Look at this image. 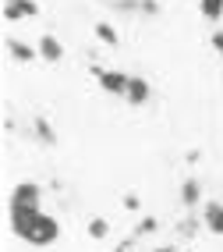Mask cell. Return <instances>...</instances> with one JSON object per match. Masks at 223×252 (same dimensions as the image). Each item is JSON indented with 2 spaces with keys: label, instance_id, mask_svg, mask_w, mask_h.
I'll return each instance as SVG.
<instances>
[{
  "label": "cell",
  "instance_id": "cell-1",
  "mask_svg": "<svg viewBox=\"0 0 223 252\" xmlns=\"http://www.w3.org/2000/svg\"><path fill=\"white\" fill-rule=\"evenodd\" d=\"M11 231L18 234L22 242L46 249L60 238V224L54 213H46L43 206H11Z\"/></svg>",
  "mask_w": 223,
  "mask_h": 252
},
{
  "label": "cell",
  "instance_id": "cell-2",
  "mask_svg": "<svg viewBox=\"0 0 223 252\" xmlns=\"http://www.w3.org/2000/svg\"><path fill=\"white\" fill-rule=\"evenodd\" d=\"M92 75H96V82H99V89L103 93H110V96H128V82H131V75H124V71H113V68H99V64H92Z\"/></svg>",
  "mask_w": 223,
  "mask_h": 252
},
{
  "label": "cell",
  "instance_id": "cell-3",
  "mask_svg": "<svg viewBox=\"0 0 223 252\" xmlns=\"http://www.w3.org/2000/svg\"><path fill=\"white\" fill-rule=\"evenodd\" d=\"M43 203V189L36 181H18L11 189V206H39Z\"/></svg>",
  "mask_w": 223,
  "mask_h": 252
},
{
  "label": "cell",
  "instance_id": "cell-4",
  "mask_svg": "<svg viewBox=\"0 0 223 252\" xmlns=\"http://www.w3.org/2000/svg\"><path fill=\"white\" fill-rule=\"evenodd\" d=\"M28 131H32V139H36L39 146H46V149H54V146H57V128L46 121V114H36V117H32Z\"/></svg>",
  "mask_w": 223,
  "mask_h": 252
},
{
  "label": "cell",
  "instance_id": "cell-5",
  "mask_svg": "<svg viewBox=\"0 0 223 252\" xmlns=\"http://www.w3.org/2000/svg\"><path fill=\"white\" fill-rule=\"evenodd\" d=\"M39 4L36 0H4V22H22V18H36Z\"/></svg>",
  "mask_w": 223,
  "mask_h": 252
},
{
  "label": "cell",
  "instance_id": "cell-6",
  "mask_svg": "<svg viewBox=\"0 0 223 252\" xmlns=\"http://www.w3.org/2000/svg\"><path fill=\"white\" fill-rule=\"evenodd\" d=\"M128 107H145L149 99H152V86L142 78V75H131V82H128Z\"/></svg>",
  "mask_w": 223,
  "mask_h": 252
},
{
  "label": "cell",
  "instance_id": "cell-7",
  "mask_svg": "<svg viewBox=\"0 0 223 252\" xmlns=\"http://www.w3.org/2000/svg\"><path fill=\"white\" fill-rule=\"evenodd\" d=\"M177 199H181L184 210H195V206L202 203V181H198V178H184L181 189H177Z\"/></svg>",
  "mask_w": 223,
  "mask_h": 252
},
{
  "label": "cell",
  "instance_id": "cell-8",
  "mask_svg": "<svg viewBox=\"0 0 223 252\" xmlns=\"http://www.w3.org/2000/svg\"><path fill=\"white\" fill-rule=\"evenodd\" d=\"M202 224H205V231L223 234V203L220 199H209V203L202 206Z\"/></svg>",
  "mask_w": 223,
  "mask_h": 252
},
{
  "label": "cell",
  "instance_id": "cell-9",
  "mask_svg": "<svg viewBox=\"0 0 223 252\" xmlns=\"http://www.w3.org/2000/svg\"><path fill=\"white\" fill-rule=\"evenodd\" d=\"M202 227H205V224H202V217H195L192 210H188V213L181 217V220H177V227H174V231H177V238H184V242H192V238H195V234H198Z\"/></svg>",
  "mask_w": 223,
  "mask_h": 252
},
{
  "label": "cell",
  "instance_id": "cell-10",
  "mask_svg": "<svg viewBox=\"0 0 223 252\" xmlns=\"http://www.w3.org/2000/svg\"><path fill=\"white\" fill-rule=\"evenodd\" d=\"M4 46H7V54L18 61V64H32V61L39 57V50H32V46H28V43H22V39H7Z\"/></svg>",
  "mask_w": 223,
  "mask_h": 252
},
{
  "label": "cell",
  "instance_id": "cell-11",
  "mask_svg": "<svg viewBox=\"0 0 223 252\" xmlns=\"http://www.w3.org/2000/svg\"><path fill=\"white\" fill-rule=\"evenodd\" d=\"M36 50H39V57H43V61H50V64H57V61L64 57V46H60V39H57V36H43Z\"/></svg>",
  "mask_w": 223,
  "mask_h": 252
},
{
  "label": "cell",
  "instance_id": "cell-12",
  "mask_svg": "<svg viewBox=\"0 0 223 252\" xmlns=\"http://www.w3.org/2000/svg\"><path fill=\"white\" fill-rule=\"evenodd\" d=\"M107 7L113 14H128V18H135V14H142V0H107Z\"/></svg>",
  "mask_w": 223,
  "mask_h": 252
},
{
  "label": "cell",
  "instance_id": "cell-13",
  "mask_svg": "<svg viewBox=\"0 0 223 252\" xmlns=\"http://www.w3.org/2000/svg\"><path fill=\"white\" fill-rule=\"evenodd\" d=\"M198 11H202V18L205 22H223V0H198Z\"/></svg>",
  "mask_w": 223,
  "mask_h": 252
},
{
  "label": "cell",
  "instance_id": "cell-14",
  "mask_svg": "<svg viewBox=\"0 0 223 252\" xmlns=\"http://www.w3.org/2000/svg\"><path fill=\"white\" fill-rule=\"evenodd\" d=\"M92 32H96V39H99L103 46H121V36H117V29H113L110 22H99Z\"/></svg>",
  "mask_w": 223,
  "mask_h": 252
},
{
  "label": "cell",
  "instance_id": "cell-15",
  "mask_svg": "<svg viewBox=\"0 0 223 252\" xmlns=\"http://www.w3.org/2000/svg\"><path fill=\"white\" fill-rule=\"evenodd\" d=\"M156 227H160L156 217H142V220L135 224V234H131V238H149V234H156Z\"/></svg>",
  "mask_w": 223,
  "mask_h": 252
},
{
  "label": "cell",
  "instance_id": "cell-16",
  "mask_svg": "<svg viewBox=\"0 0 223 252\" xmlns=\"http://www.w3.org/2000/svg\"><path fill=\"white\" fill-rule=\"evenodd\" d=\"M85 231H89V238L103 242V238H107V234H110V224L103 220V217H92V220H89V227H85Z\"/></svg>",
  "mask_w": 223,
  "mask_h": 252
},
{
  "label": "cell",
  "instance_id": "cell-17",
  "mask_svg": "<svg viewBox=\"0 0 223 252\" xmlns=\"http://www.w3.org/2000/svg\"><path fill=\"white\" fill-rule=\"evenodd\" d=\"M142 18H160V4L156 0H142Z\"/></svg>",
  "mask_w": 223,
  "mask_h": 252
},
{
  "label": "cell",
  "instance_id": "cell-18",
  "mask_svg": "<svg viewBox=\"0 0 223 252\" xmlns=\"http://www.w3.org/2000/svg\"><path fill=\"white\" fill-rule=\"evenodd\" d=\"M121 206H124V210H131V213H135V210H139V206H142V199H139V195H135V192H128V195H124V199H121Z\"/></svg>",
  "mask_w": 223,
  "mask_h": 252
},
{
  "label": "cell",
  "instance_id": "cell-19",
  "mask_svg": "<svg viewBox=\"0 0 223 252\" xmlns=\"http://www.w3.org/2000/svg\"><path fill=\"white\" fill-rule=\"evenodd\" d=\"M209 43H213V50H216V57H223V29H216V32H213Z\"/></svg>",
  "mask_w": 223,
  "mask_h": 252
},
{
  "label": "cell",
  "instance_id": "cell-20",
  "mask_svg": "<svg viewBox=\"0 0 223 252\" xmlns=\"http://www.w3.org/2000/svg\"><path fill=\"white\" fill-rule=\"evenodd\" d=\"M156 252H177V249H174V245H163V249H156Z\"/></svg>",
  "mask_w": 223,
  "mask_h": 252
}]
</instances>
